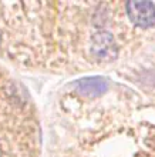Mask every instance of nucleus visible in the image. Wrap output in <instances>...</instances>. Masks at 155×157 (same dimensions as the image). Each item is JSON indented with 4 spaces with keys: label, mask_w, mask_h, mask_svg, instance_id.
<instances>
[{
    "label": "nucleus",
    "mask_w": 155,
    "mask_h": 157,
    "mask_svg": "<svg viewBox=\"0 0 155 157\" xmlns=\"http://www.w3.org/2000/svg\"><path fill=\"white\" fill-rule=\"evenodd\" d=\"M125 9L135 26L147 29L155 25V4L151 2H128Z\"/></svg>",
    "instance_id": "7ed1b4c3"
},
{
    "label": "nucleus",
    "mask_w": 155,
    "mask_h": 157,
    "mask_svg": "<svg viewBox=\"0 0 155 157\" xmlns=\"http://www.w3.org/2000/svg\"><path fill=\"white\" fill-rule=\"evenodd\" d=\"M90 49L93 56L102 60V62H110L114 60L118 54L117 43H115L113 34L108 32H97L91 36Z\"/></svg>",
    "instance_id": "f03ea898"
},
{
    "label": "nucleus",
    "mask_w": 155,
    "mask_h": 157,
    "mask_svg": "<svg viewBox=\"0 0 155 157\" xmlns=\"http://www.w3.org/2000/svg\"><path fill=\"white\" fill-rule=\"evenodd\" d=\"M27 107L23 91L0 73V157H27L24 114Z\"/></svg>",
    "instance_id": "f257e3e1"
},
{
    "label": "nucleus",
    "mask_w": 155,
    "mask_h": 157,
    "mask_svg": "<svg viewBox=\"0 0 155 157\" xmlns=\"http://www.w3.org/2000/svg\"><path fill=\"white\" fill-rule=\"evenodd\" d=\"M76 87L81 94L94 97V96L102 94L107 90V82L102 77H87L78 80Z\"/></svg>",
    "instance_id": "20e7f679"
}]
</instances>
